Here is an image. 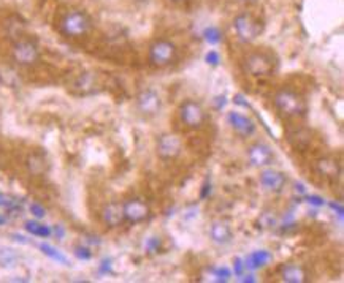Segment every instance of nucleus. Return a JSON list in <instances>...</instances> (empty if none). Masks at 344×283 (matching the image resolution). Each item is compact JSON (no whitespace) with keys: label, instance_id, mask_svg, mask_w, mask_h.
Wrapping results in <instances>:
<instances>
[{"label":"nucleus","instance_id":"f257e3e1","mask_svg":"<svg viewBox=\"0 0 344 283\" xmlns=\"http://www.w3.org/2000/svg\"><path fill=\"white\" fill-rule=\"evenodd\" d=\"M90 27H92V23H90V17L80 10H73L68 11L61 21V32L68 36V38H80V36H84Z\"/></svg>","mask_w":344,"mask_h":283},{"label":"nucleus","instance_id":"f03ea898","mask_svg":"<svg viewBox=\"0 0 344 283\" xmlns=\"http://www.w3.org/2000/svg\"><path fill=\"white\" fill-rule=\"evenodd\" d=\"M275 105L276 108L282 112V114L289 117H298L303 116L306 112V103L301 98V95L292 89H281L276 92L275 95Z\"/></svg>","mask_w":344,"mask_h":283},{"label":"nucleus","instance_id":"7ed1b4c3","mask_svg":"<svg viewBox=\"0 0 344 283\" xmlns=\"http://www.w3.org/2000/svg\"><path fill=\"white\" fill-rule=\"evenodd\" d=\"M233 29H235V33H237L238 38L244 43H251V42L257 40L260 33L263 32L262 23L249 13H241L235 17Z\"/></svg>","mask_w":344,"mask_h":283},{"label":"nucleus","instance_id":"20e7f679","mask_svg":"<svg viewBox=\"0 0 344 283\" xmlns=\"http://www.w3.org/2000/svg\"><path fill=\"white\" fill-rule=\"evenodd\" d=\"M176 59V46L165 40H154L149 46V60L156 67H168Z\"/></svg>","mask_w":344,"mask_h":283},{"label":"nucleus","instance_id":"39448f33","mask_svg":"<svg viewBox=\"0 0 344 283\" xmlns=\"http://www.w3.org/2000/svg\"><path fill=\"white\" fill-rule=\"evenodd\" d=\"M11 55L16 64L24 65V67H30L33 64H37L40 59V49L37 46V43L29 40V38H23L17 40L13 45L11 49Z\"/></svg>","mask_w":344,"mask_h":283},{"label":"nucleus","instance_id":"423d86ee","mask_svg":"<svg viewBox=\"0 0 344 283\" xmlns=\"http://www.w3.org/2000/svg\"><path fill=\"white\" fill-rule=\"evenodd\" d=\"M179 117L189 128H198L202 127L206 120V112L203 106L195 100H186L179 106Z\"/></svg>","mask_w":344,"mask_h":283},{"label":"nucleus","instance_id":"0eeeda50","mask_svg":"<svg viewBox=\"0 0 344 283\" xmlns=\"http://www.w3.org/2000/svg\"><path fill=\"white\" fill-rule=\"evenodd\" d=\"M244 68L251 76H268L273 71V60L265 52H252L244 60Z\"/></svg>","mask_w":344,"mask_h":283},{"label":"nucleus","instance_id":"6e6552de","mask_svg":"<svg viewBox=\"0 0 344 283\" xmlns=\"http://www.w3.org/2000/svg\"><path fill=\"white\" fill-rule=\"evenodd\" d=\"M122 212H124V220L133 225L144 221L151 214L149 206L138 198H132L125 201L122 204Z\"/></svg>","mask_w":344,"mask_h":283},{"label":"nucleus","instance_id":"1a4fd4ad","mask_svg":"<svg viewBox=\"0 0 344 283\" xmlns=\"http://www.w3.org/2000/svg\"><path fill=\"white\" fill-rule=\"evenodd\" d=\"M157 155L162 160H173L181 154V149H183V143L176 135L165 133L160 135L157 139Z\"/></svg>","mask_w":344,"mask_h":283},{"label":"nucleus","instance_id":"9d476101","mask_svg":"<svg viewBox=\"0 0 344 283\" xmlns=\"http://www.w3.org/2000/svg\"><path fill=\"white\" fill-rule=\"evenodd\" d=\"M137 106L143 116H156L162 108L160 95L152 89L141 90L137 97Z\"/></svg>","mask_w":344,"mask_h":283},{"label":"nucleus","instance_id":"9b49d317","mask_svg":"<svg viewBox=\"0 0 344 283\" xmlns=\"http://www.w3.org/2000/svg\"><path fill=\"white\" fill-rule=\"evenodd\" d=\"M247 160L252 166H268L273 163L275 154L270 146L263 143H256L247 147Z\"/></svg>","mask_w":344,"mask_h":283},{"label":"nucleus","instance_id":"f8f14e48","mask_svg":"<svg viewBox=\"0 0 344 283\" xmlns=\"http://www.w3.org/2000/svg\"><path fill=\"white\" fill-rule=\"evenodd\" d=\"M227 122H228L230 128L235 131V133L240 135L241 138H249V136H252L256 133V124L252 122L247 116H243L237 111L228 112Z\"/></svg>","mask_w":344,"mask_h":283},{"label":"nucleus","instance_id":"ddd939ff","mask_svg":"<svg viewBox=\"0 0 344 283\" xmlns=\"http://www.w3.org/2000/svg\"><path fill=\"white\" fill-rule=\"evenodd\" d=\"M260 185L270 192H281L287 184V177L284 173L276 169H263L260 173Z\"/></svg>","mask_w":344,"mask_h":283},{"label":"nucleus","instance_id":"4468645a","mask_svg":"<svg viewBox=\"0 0 344 283\" xmlns=\"http://www.w3.org/2000/svg\"><path fill=\"white\" fill-rule=\"evenodd\" d=\"M102 218L103 221L110 226V228H116V226L122 225L124 220V212H122V204L119 203H110L103 207L102 211Z\"/></svg>","mask_w":344,"mask_h":283},{"label":"nucleus","instance_id":"2eb2a0df","mask_svg":"<svg viewBox=\"0 0 344 283\" xmlns=\"http://www.w3.org/2000/svg\"><path fill=\"white\" fill-rule=\"evenodd\" d=\"M209 234H211V239L216 242V244H228L232 240V228L227 221H222V220H217L211 225V230H209Z\"/></svg>","mask_w":344,"mask_h":283},{"label":"nucleus","instance_id":"dca6fc26","mask_svg":"<svg viewBox=\"0 0 344 283\" xmlns=\"http://www.w3.org/2000/svg\"><path fill=\"white\" fill-rule=\"evenodd\" d=\"M23 207H24L23 199L10 193H0V212H5V215L20 214L23 212Z\"/></svg>","mask_w":344,"mask_h":283},{"label":"nucleus","instance_id":"f3484780","mask_svg":"<svg viewBox=\"0 0 344 283\" xmlns=\"http://www.w3.org/2000/svg\"><path fill=\"white\" fill-rule=\"evenodd\" d=\"M273 259V255H271L268 250H257V252H252L251 255H247V258L244 259V266L246 269H260V268H265L266 264Z\"/></svg>","mask_w":344,"mask_h":283},{"label":"nucleus","instance_id":"a211bd4d","mask_svg":"<svg viewBox=\"0 0 344 283\" xmlns=\"http://www.w3.org/2000/svg\"><path fill=\"white\" fill-rule=\"evenodd\" d=\"M281 277L287 283H303L308 280V274L301 266L297 264H287L281 269Z\"/></svg>","mask_w":344,"mask_h":283},{"label":"nucleus","instance_id":"6ab92c4d","mask_svg":"<svg viewBox=\"0 0 344 283\" xmlns=\"http://www.w3.org/2000/svg\"><path fill=\"white\" fill-rule=\"evenodd\" d=\"M24 230L29 234H32L35 237H40V239H48L52 234V230L49 228V226L45 225V223H40L39 220H27L24 223Z\"/></svg>","mask_w":344,"mask_h":283},{"label":"nucleus","instance_id":"aec40b11","mask_svg":"<svg viewBox=\"0 0 344 283\" xmlns=\"http://www.w3.org/2000/svg\"><path fill=\"white\" fill-rule=\"evenodd\" d=\"M39 249H40V252H42L43 255H46V256L51 258L52 261H56V262H59V264H64V266H70L68 258H67L64 253H61L56 247H52V245H49V244H40V245H39Z\"/></svg>","mask_w":344,"mask_h":283},{"label":"nucleus","instance_id":"412c9836","mask_svg":"<svg viewBox=\"0 0 344 283\" xmlns=\"http://www.w3.org/2000/svg\"><path fill=\"white\" fill-rule=\"evenodd\" d=\"M203 38L206 43L209 45H217L222 42V32L219 30V27L216 26H209L203 30Z\"/></svg>","mask_w":344,"mask_h":283},{"label":"nucleus","instance_id":"4be33fe9","mask_svg":"<svg viewBox=\"0 0 344 283\" xmlns=\"http://www.w3.org/2000/svg\"><path fill=\"white\" fill-rule=\"evenodd\" d=\"M319 169H320V173L323 174V176H329V177H333V176H336V173H338V166H336V163L333 161V160H320L319 161Z\"/></svg>","mask_w":344,"mask_h":283},{"label":"nucleus","instance_id":"5701e85b","mask_svg":"<svg viewBox=\"0 0 344 283\" xmlns=\"http://www.w3.org/2000/svg\"><path fill=\"white\" fill-rule=\"evenodd\" d=\"M16 259H17V256H16L14 250L7 249V247L0 249V264H4V266H11V264L16 262Z\"/></svg>","mask_w":344,"mask_h":283},{"label":"nucleus","instance_id":"b1692460","mask_svg":"<svg viewBox=\"0 0 344 283\" xmlns=\"http://www.w3.org/2000/svg\"><path fill=\"white\" fill-rule=\"evenodd\" d=\"M75 256L81 261H89L92 258V252L86 245H78V247H75Z\"/></svg>","mask_w":344,"mask_h":283},{"label":"nucleus","instance_id":"393cba45","mask_svg":"<svg viewBox=\"0 0 344 283\" xmlns=\"http://www.w3.org/2000/svg\"><path fill=\"white\" fill-rule=\"evenodd\" d=\"M211 274L216 277V280H219V281H227L228 277L232 275L228 268H214V269H211Z\"/></svg>","mask_w":344,"mask_h":283},{"label":"nucleus","instance_id":"a878e982","mask_svg":"<svg viewBox=\"0 0 344 283\" xmlns=\"http://www.w3.org/2000/svg\"><path fill=\"white\" fill-rule=\"evenodd\" d=\"M205 62L208 65H211V67H217V65L221 64V54L217 52V51H214V49L208 51L206 55H205Z\"/></svg>","mask_w":344,"mask_h":283},{"label":"nucleus","instance_id":"bb28decb","mask_svg":"<svg viewBox=\"0 0 344 283\" xmlns=\"http://www.w3.org/2000/svg\"><path fill=\"white\" fill-rule=\"evenodd\" d=\"M144 249L148 253H157L160 250V239L159 237H149L144 244Z\"/></svg>","mask_w":344,"mask_h":283},{"label":"nucleus","instance_id":"cd10ccee","mask_svg":"<svg viewBox=\"0 0 344 283\" xmlns=\"http://www.w3.org/2000/svg\"><path fill=\"white\" fill-rule=\"evenodd\" d=\"M30 214L35 217V218H43L45 215H46V209L42 206V204H39V203H32L30 204Z\"/></svg>","mask_w":344,"mask_h":283},{"label":"nucleus","instance_id":"c85d7f7f","mask_svg":"<svg viewBox=\"0 0 344 283\" xmlns=\"http://www.w3.org/2000/svg\"><path fill=\"white\" fill-rule=\"evenodd\" d=\"M233 269H235V275H237V277H243L246 266H244V261L240 256H237V258L233 259Z\"/></svg>","mask_w":344,"mask_h":283},{"label":"nucleus","instance_id":"c756f323","mask_svg":"<svg viewBox=\"0 0 344 283\" xmlns=\"http://www.w3.org/2000/svg\"><path fill=\"white\" fill-rule=\"evenodd\" d=\"M111 259L110 258H105L102 262H100V266H99V274L100 275H108V274H111L113 272V269H111Z\"/></svg>","mask_w":344,"mask_h":283},{"label":"nucleus","instance_id":"7c9ffc66","mask_svg":"<svg viewBox=\"0 0 344 283\" xmlns=\"http://www.w3.org/2000/svg\"><path fill=\"white\" fill-rule=\"evenodd\" d=\"M306 201L310 203L311 206H316V207H322V206L325 204V199L320 198V196H317V195H310V196H306Z\"/></svg>","mask_w":344,"mask_h":283},{"label":"nucleus","instance_id":"2f4dec72","mask_svg":"<svg viewBox=\"0 0 344 283\" xmlns=\"http://www.w3.org/2000/svg\"><path fill=\"white\" fill-rule=\"evenodd\" d=\"M209 193H211V184H209V180H206V182L203 184V187H202L200 198H202V199H206V198L209 196Z\"/></svg>","mask_w":344,"mask_h":283},{"label":"nucleus","instance_id":"473e14b6","mask_svg":"<svg viewBox=\"0 0 344 283\" xmlns=\"http://www.w3.org/2000/svg\"><path fill=\"white\" fill-rule=\"evenodd\" d=\"M225 105H227V97H225V95H221V97H217V98L214 100V108H216V109H222Z\"/></svg>","mask_w":344,"mask_h":283},{"label":"nucleus","instance_id":"72a5a7b5","mask_svg":"<svg viewBox=\"0 0 344 283\" xmlns=\"http://www.w3.org/2000/svg\"><path fill=\"white\" fill-rule=\"evenodd\" d=\"M329 206H330V209H333L335 212H338L339 218H342V214H344V209H342V204H339V203H330Z\"/></svg>","mask_w":344,"mask_h":283},{"label":"nucleus","instance_id":"f704fd0d","mask_svg":"<svg viewBox=\"0 0 344 283\" xmlns=\"http://www.w3.org/2000/svg\"><path fill=\"white\" fill-rule=\"evenodd\" d=\"M7 221H8V217H7L5 214H2V212H0V226H2V225H5Z\"/></svg>","mask_w":344,"mask_h":283},{"label":"nucleus","instance_id":"c9c22d12","mask_svg":"<svg viewBox=\"0 0 344 283\" xmlns=\"http://www.w3.org/2000/svg\"><path fill=\"white\" fill-rule=\"evenodd\" d=\"M254 275H244V278H241L243 281H256V278H252Z\"/></svg>","mask_w":344,"mask_h":283},{"label":"nucleus","instance_id":"e433bc0d","mask_svg":"<svg viewBox=\"0 0 344 283\" xmlns=\"http://www.w3.org/2000/svg\"><path fill=\"white\" fill-rule=\"evenodd\" d=\"M240 2H244V4H254L257 0H240Z\"/></svg>","mask_w":344,"mask_h":283},{"label":"nucleus","instance_id":"4c0bfd02","mask_svg":"<svg viewBox=\"0 0 344 283\" xmlns=\"http://www.w3.org/2000/svg\"><path fill=\"white\" fill-rule=\"evenodd\" d=\"M173 2H181V0H173Z\"/></svg>","mask_w":344,"mask_h":283}]
</instances>
